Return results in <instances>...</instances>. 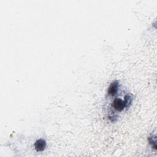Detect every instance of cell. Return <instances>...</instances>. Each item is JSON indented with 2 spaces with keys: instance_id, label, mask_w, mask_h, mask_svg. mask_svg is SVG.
<instances>
[{
  "instance_id": "cell-3",
  "label": "cell",
  "mask_w": 157,
  "mask_h": 157,
  "mask_svg": "<svg viewBox=\"0 0 157 157\" xmlns=\"http://www.w3.org/2000/svg\"><path fill=\"white\" fill-rule=\"evenodd\" d=\"M34 148L37 151H42L46 147V142L43 139L37 140L34 143Z\"/></svg>"
},
{
  "instance_id": "cell-1",
  "label": "cell",
  "mask_w": 157,
  "mask_h": 157,
  "mask_svg": "<svg viewBox=\"0 0 157 157\" xmlns=\"http://www.w3.org/2000/svg\"><path fill=\"white\" fill-rule=\"evenodd\" d=\"M132 95L131 94H127L123 101L121 99L116 98L112 102L113 108L118 112H121L124 110V108L128 107L132 102Z\"/></svg>"
},
{
  "instance_id": "cell-2",
  "label": "cell",
  "mask_w": 157,
  "mask_h": 157,
  "mask_svg": "<svg viewBox=\"0 0 157 157\" xmlns=\"http://www.w3.org/2000/svg\"><path fill=\"white\" fill-rule=\"evenodd\" d=\"M118 87H119V82L117 80L113 81L110 84V85L108 88V94L110 96H114L117 93L118 90Z\"/></svg>"
},
{
  "instance_id": "cell-4",
  "label": "cell",
  "mask_w": 157,
  "mask_h": 157,
  "mask_svg": "<svg viewBox=\"0 0 157 157\" xmlns=\"http://www.w3.org/2000/svg\"><path fill=\"white\" fill-rule=\"evenodd\" d=\"M148 142L149 144L151 145L152 148H153L155 150L156 149V135H151L148 137Z\"/></svg>"
}]
</instances>
